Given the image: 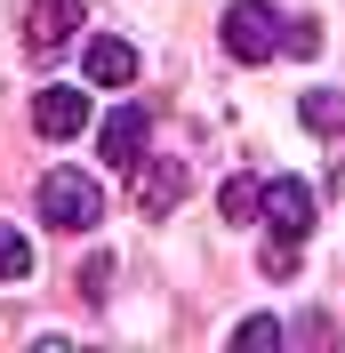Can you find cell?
Wrapping results in <instances>:
<instances>
[{"label":"cell","mask_w":345,"mask_h":353,"mask_svg":"<svg viewBox=\"0 0 345 353\" xmlns=\"http://www.w3.org/2000/svg\"><path fill=\"white\" fill-rule=\"evenodd\" d=\"M41 225H57V233L105 225V185H97L88 169H48L41 176Z\"/></svg>","instance_id":"cell-1"},{"label":"cell","mask_w":345,"mask_h":353,"mask_svg":"<svg viewBox=\"0 0 345 353\" xmlns=\"http://www.w3.org/2000/svg\"><path fill=\"white\" fill-rule=\"evenodd\" d=\"M273 48H281V8L273 0H233V8H225V57L265 65Z\"/></svg>","instance_id":"cell-2"},{"label":"cell","mask_w":345,"mask_h":353,"mask_svg":"<svg viewBox=\"0 0 345 353\" xmlns=\"http://www.w3.org/2000/svg\"><path fill=\"white\" fill-rule=\"evenodd\" d=\"M185 193H193V169H185V161H169V153H145V161L129 169V201L145 209V217H169Z\"/></svg>","instance_id":"cell-3"},{"label":"cell","mask_w":345,"mask_h":353,"mask_svg":"<svg viewBox=\"0 0 345 353\" xmlns=\"http://www.w3.org/2000/svg\"><path fill=\"white\" fill-rule=\"evenodd\" d=\"M257 217L273 225L281 241H305V233H313V217H322V193H313L305 176H273V185H265V201H257Z\"/></svg>","instance_id":"cell-4"},{"label":"cell","mask_w":345,"mask_h":353,"mask_svg":"<svg viewBox=\"0 0 345 353\" xmlns=\"http://www.w3.org/2000/svg\"><path fill=\"white\" fill-rule=\"evenodd\" d=\"M32 129H41L48 145L81 137V129H88V88H72V81H48L41 97H32Z\"/></svg>","instance_id":"cell-5"},{"label":"cell","mask_w":345,"mask_h":353,"mask_svg":"<svg viewBox=\"0 0 345 353\" xmlns=\"http://www.w3.org/2000/svg\"><path fill=\"white\" fill-rule=\"evenodd\" d=\"M97 153H105L112 169H137V161L152 153V112H145V105L105 112V129H97Z\"/></svg>","instance_id":"cell-6"},{"label":"cell","mask_w":345,"mask_h":353,"mask_svg":"<svg viewBox=\"0 0 345 353\" xmlns=\"http://www.w3.org/2000/svg\"><path fill=\"white\" fill-rule=\"evenodd\" d=\"M72 32H81V0H32V8H24V48H32V57L72 48Z\"/></svg>","instance_id":"cell-7"},{"label":"cell","mask_w":345,"mask_h":353,"mask_svg":"<svg viewBox=\"0 0 345 353\" xmlns=\"http://www.w3.org/2000/svg\"><path fill=\"white\" fill-rule=\"evenodd\" d=\"M88 81L97 88H129L137 81V48L121 41V32H97V41H88Z\"/></svg>","instance_id":"cell-8"},{"label":"cell","mask_w":345,"mask_h":353,"mask_svg":"<svg viewBox=\"0 0 345 353\" xmlns=\"http://www.w3.org/2000/svg\"><path fill=\"white\" fill-rule=\"evenodd\" d=\"M305 121H313V129H322V137H337L345 129V88H305Z\"/></svg>","instance_id":"cell-9"},{"label":"cell","mask_w":345,"mask_h":353,"mask_svg":"<svg viewBox=\"0 0 345 353\" xmlns=\"http://www.w3.org/2000/svg\"><path fill=\"white\" fill-rule=\"evenodd\" d=\"M257 201H265V185H257V176H225V193H217V209H225L233 225H249V217H257Z\"/></svg>","instance_id":"cell-10"},{"label":"cell","mask_w":345,"mask_h":353,"mask_svg":"<svg viewBox=\"0 0 345 353\" xmlns=\"http://www.w3.org/2000/svg\"><path fill=\"white\" fill-rule=\"evenodd\" d=\"M24 273H32V241L17 225H0V281H24Z\"/></svg>","instance_id":"cell-11"},{"label":"cell","mask_w":345,"mask_h":353,"mask_svg":"<svg viewBox=\"0 0 345 353\" xmlns=\"http://www.w3.org/2000/svg\"><path fill=\"white\" fill-rule=\"evenodd\" d=\"M281 48H289V57H322V24H313V17H289V24H281Z\"/></svg>","instance_id":"cell-12"},{"label":"cell","mask_w":345,"mask_h":353,"mask_svg":"<svg viewBox=\"0 0 345 353\" xmlns=\"http://www.w3.org/2000/svg\"><path fill=\"white\" fill-rule=\"evenodd\" d=\"M81 297H88V305H105V297H112V257H88V265H81Z\"/></svg>","instance_id":"cell-13"},{"label":"cell","mask_w":345,"mask_h":353,"mask_svg":"<svg viewBox=\"0 0 345 353\" xmlns=\"http://www.w3.org/2000/svg\"><path fill=\"white\" fill-rule=\"evenodd\" d=\"M257 265H265V273H273V281H289V273H297V241H281V233H273Z\"/></svg>","instance_id":"cell-14"},{"label":"cell","mask_w":345,"mask_h":353,"mask_svg":"<svg viewBox=\"0 0 345 353\" xmlns=\"http://www.w3.org/2000/svg\"><path fill=\"white\" fill-rule=\"evenodd\" d=\"M233 345H249V353L281 345V321H265V313H257V321H241V330H233Z\"/></svg>","instance_id":"cell-15"}]
</instances>
